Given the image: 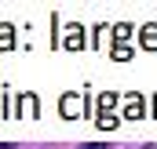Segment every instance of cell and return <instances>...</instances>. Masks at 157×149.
<instances>
[{
	"label": "cell",
	"mask_w": 157,
	"mask_h": 149,
	"mask_svg": "<svg viewBox=\"0 0 157 149\" xmlns=\"http://www.w3.org/2000/svg\"><path fill=\"white\" fill-rule=\"evenodd\" d=\"M84 149H106V146H102V142H91V146H84Z\"/></svg>",
	"instance_id": "6da1fadb"
}]
</instances>
